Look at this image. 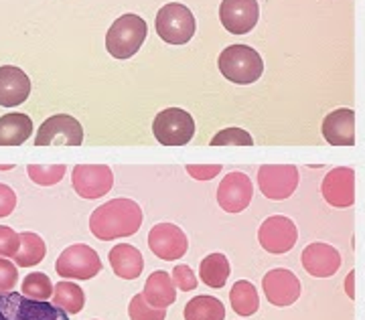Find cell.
<instances>
[{
    "instance_id": "obj_1",
    "label": "cell",
    "mask_w": 365,
    "mask_h": 320,
    "mask_svg": "<svg viewBox=\"0 0 365 320\" xmlns=\"http://www.w3.org/2000/svg\"><path fill=\"white\" fill-rule=\"evenodd\" d=\"M143 225V209L132 199H112L90 215V231L102 242L130 237Z\"/></svg>"
},
{
    "instance_id": "obj_2",
    "label": "cell",
    "mask_w": 365,
    "mask_h": 320,
    "mask_svg": "<svg viewBox=\"0 0 365 320\" xmlns=\"http://www.w3.org/2000/svg\"><path fill=\"white\" fill-rule=\"evenodd\" d=\"M222 76L237 83V86H250L258 81L264 73V61L260 53L248 45H230L225 47L217 59Z\"/></svg>"
},
{
    "instance_id": "obj_3",
    "label": "cell",
    "mask_w": 365,
    "mask_h": 320,
    "mask_svg": "<svg viewBox=\"0 0 365 320\" xmlns=\"http://www.w3.org/2000/svg\"><path fill=\"white\" fill-rule=\"evenodd\" d=\"M148 26L138 14H122L106 33V49L114 59H130L143 47Z\"/></svg>"
},
{
    "instance_id": "obj_4",
    "label": "cell",
    "mask_w": 365,
    "mask_h": 320,
    "mask_svg": "<svg viewBox=\"0 0 365 320\" xmlns=\"http://www.w3.org/2000/svg\"><path fill=\"white\" fill-rule=\"evenodd\" d=\"M0 320H69L53 302H41L19 292H0Z\"/></svg>"
},
{
    "instance_id": "obj_5",
    "label": "cell",
    "mask_w": 365,
    "mask_h": 320,
    "mask_svg": "<svg viewBox=\"0 0 365 320\" xmlns=\"http://www.w3.org/2000/svg\"><path fill=\"white\" fill-rule=\"evenodd\" d=\"M155 25L158 37L169 45H185L195 35V16L181 2L165 4L157 13Z\"/></svg>"
},
{
    "instance_id": "obj_6",
    "label": "cell",
    "mask_w": 365,
    "mask_h": 320,
    "mask_svg": "<svg viewBox=\"0 0 365 320\" xmlns=\"http://www.w3.org/2000/svg\"><path fill=\"white\" fill-rule=\"evenodd\" d=\"M153 132L158 144L165 146H182L189 144L195 136V122L189 112L181 108H167L158 112L153 122Z\"/></svg>"
},
{
    "instance_id": "obj_7",
    "label": "cell",
    "mask_w": 365,
    "mask_h": 320,
    "mask_svg": "<svg viewBox=\"0 0 365 320\" xmlns=\"http://www.w3.org/2000/svg\"><path fill=\"white\" fill-rule=\"evenodd\" d=\"M55 269L61 278L91 280L102 272V259L90 245L76 244L66 247L55 262Z\"/></svg>"
},
{
    "instance_id": "obj_8",
    "label": "cell",
    "mask_w": 365,
    "mask_h": 320,
    "mask_svg": "<svg viewBox=\"0 0 365 320\" xmlns=\"http://www.w3.org/2000/svg\"><path fill=\"white\" fill-rule=\"evenodd\" d=\"M258 187L266 199L284 201L299 187V168L294 165H264L258 170Z\"/></svg>"
},
{
    "instance_id": "obj_9",
    "label": "cell",
    "mask_w": 365,
    "mask_h": 320,
    "mask_svg": "<svg viewBox=\"0 0 365 320\" xmlns=\"http://www.w3.org/2000/svg\"><path fill=\"white\" fill-rule=\"evenodd\" d=\"M299 239V231L292 219L284 215H272L268 217L258 229V242L268 254H287L290 252Z\"/></svg>"
},
{
    "instance_id": "obj_10",
    "label": "cell",
    "mask_w": 365,
    "mask_h": 320,
    "mask_svg": "<svg viewBox=\"0 0 365 320\" xmlns=\"http://www.w3.org/2000/svg\"><path fill=\"white\" fill-rule=\"evenodd\" d=\"M81 142H83V128L78 120L69 114H57L47 118L35 136L37 146H49V144L79 146Z\"/></svg>"
},
{
    "instance_id": "obj_11",
    "label": "cell",
    "mask_w": 365,
    "mask_h": 320,
    "mask_svg": "<svg viewBox=\"0 0 365 320\" xmlns=\"http://www.w3.org/2000/svg\"><path fill=\"white\" fill-rule=\"evenodd\" d=\"M262 290L268 298V302L278 308L292 306L300 298L302 286L297 274H292L290 269L276 268L270 269L264 278H262Z\"/></svg>"
},
{
    "instance_id": "obj_12",
    "label": "cell",
    "mask_w": 365,
    "mask_h": 320,
    "mask_svg": "<svg viewBox=\"0 0 365 320\" xmlns=\"http://www.w3.org/2000/svg\"><path fill=\"white\" fill-rule=\"evenodd\" d=\"M71 185L81 199H100L114 185V172L106 165H78L73 168Z\"/></svg>"
},
{
    "instance_id": "obj_13",
    "label": "cell",
    "mask_w": 365,
    "mask_h": 320,
    "mask_svg": "<svg viewBox=\"0 0 365 320\" xmlns=\"http://www.w3.org/2000/svg\"><path fill=\"white\" fill-rule=\"evenodd\" d=\"M148 247L150 252L165 262L179 259L187 254L189 242L182 229L175 223H158L148 231Z\"/></svg>"
},
{
    "instance_id": "obj_14",
    "label": "cell",
    "mask_w": 365,
    "mask_h": 320,
    "mask_svg": "<svg viewBox=\"0 0 365 320\" xmlns=\"http://www.w3.org/2000/svg\"><path fill=\"white\" fill-rule=\"evenodd\" d=\"M260 19L258 0H222L220 21L232 35H246Z\"/></svg>"
},
{
    "instance_id": "obj_15",
    "label": "cell",
    "mask_w": 365,
    "mask_h": 320,
    "mask_svg": "<svg viewBox=\"0 0 365 320\" xmlns=\"http://www.w3.org/2000/svg\"><path fill=\"white\" fill-rule=\"evenodd\" d=\"M252 195L254 187L248 175L244 172H230L227 177L217 187V203L225 213H242L244 209H248L252 203Z\"/></svg>"
},
{
    "instance_id": "obj_16",
    "label": "cell",
    "mask_w": 365,
    "mask_h": 320,
    "mask_svg": "<svg viewBox=\"0 0 365 320\" xmlns=\"http://www.w3.org/2000/svg\"><path fill=\"white\" fill-rule=\"evenodd\" d=\"M321 192L331 207L349 209L355 203V170L351 167H337L327 172Z\"/></svg>"
},
{
    "instance_id": "obj_17",
    "label": "cell",
    "mask_w": 365,
    "mask_h": 320,
    "mask_svg": "<svg viewBox=\"0 0 365 320\" xmlns=\"http://www.w3.org/2000/svg\"><path fill=\"white\" fill-rule=\"evenodd\" d=\"M302 268L307 269V274H311L313 278H331L337 274L341 268V254L329 244L307 245L302 249Z\"/></svg>"
},
{
    "instance_id": "obj_18",
    "label": "cell",
    "mask_w": 365,
    "mask_h": 320,
    "mask_svg": "<svg viewBox=\"0 0 365 320\" xmlns=\"http://www.w3.org/2000/svg\"><path fill=\"white\" fill-rule=\"evenodd\" d=\"M31 96V79L14 65L0 67V105L16 108Z\"/></svg>"
},
{
    "instance_id": "obj_19",
    "label": "cell",
    "mask_w": 365,
    "mask_h": 320,
    "mask_svg": "<svg viewBox=\"0 0 365 320\" xmlns=\"http://www.w3.org/2000/svg\"><path fill=\"white\" fill-rule=\"evenodd\" d=\"M323 138L333 146H353L355 144V112L351 108H339L325 115Z\"/></svg>"
},
{
    "instance_id": "obj_20",
    "label": "cell",
    "mask_w": 365,
    "mask_h": 320,
    "mask_svg": "<svg viewBox=\"0 0 365 320\" xmlns=\"http://www.w3.org/2000/svg\"><path fill=\"white\" fill-rule=\"evenodd\" d=\"M110 266L118 278L136 280L144 269L143 254L130 244H118L110 249Z\"/></svg>"
},
{
    "instance_id": "obj_21",
    "label": "cell",
    "mask_w": 365,
    "mask_h": 320,
    "mask_svg": "<svg viewBox=\"0 0 365 320\" xmlns=\"http://www.w3.org/2000/svg\"><path fill=\"white\" fill-rule=\"evenodd\" d=\"M177 286L173 282L169 272L157 269L148 276L144 284V300L155 308H169L177 300Z\"/></svg>"
},
{
    "instance_id": "obj_22",
    "label": "cell",
    "mask_w": 365,
    "mask_h": 320,
    "mask_svg": "<svg viewBox=\"0 0 365 320\" xmlns=\"http://www.w3.org/2000/svg\"><path fill=\"white\" fill-rule=\"evenodd\" d=\"M33 134V120L26 114L13 112L0 118V146L25 144Z\"/></svg>"
},
{
    "instance_id": "obj_23",
    "label": "cell",
    "mask_w": 365,
    "mask_h": 320,
    "mask_svg": "<svg viewBox=\"0 0 365 320\" xmlns=\"http://www.w3.org/2000/svg\"><path fill=\"white\" fill-rule=\"evenodd\" d=\"M230 302H232L235 314L252 316L260 308V296H258V290H256L254 284L248 282V280H240L230 290Z\"/></svg>"
},
{
    "instance_id": "obj_24",
    "label": "cell",
    "mask_w": 365,
    "mask_h": 320,
    "mask_svg": "<svg viewBox=\"0 0 365 320\" xmlns=\"http://www.w3.org/2000/svg\"><path fill=\"white\" fill-rule=\"evenodd\" d=\"M19 235H21V249L13 257L14 264L21 266V268H33V266L41 264L45 254H47V247H45L43 237L37 235V233H33V231H23Z\"/></svg>"
},
{
    "instance_id": "obj_25",
    "label": "cell",
    "mask_w": 365,
    "mask_h": 320,
    "mask_svg": "<svg viewBox=\"0 0 365 320\" xmlns=\"http://www.w3.org/2000/svg\"><path fill=\"white\" fill-rule=\"evenodd\" d=\"M225 308L215 296H195L185 304V320H223Z\"/></svg>"
},
{
    "instance_id": "obj_26",
    "label": "cell",
    "mask_w": 365,
    "mask_h": 320,
    "mask_svg": "<svg viewBox=\"0 0 365 320\" xmlns=\"http://www.w3.org/2000/svg\"><path fill=\"white\" fill-rule=\"evenodd\" d=\"M199 278L209 288H223L227 278H230V262L223 254H209L203 257L201 268H199Z\"/></svg>"
},
{
    "instance_id": "obj_27",
    "label": "cell",
    "mask_w": 365,
    "mask_h": 320,
    "mask_svg": "<svg viewBox=\"0 0 365 320\" xmlns=\"http://www.w3.org/2000/svg\"><path fill=\"white\" fill-rule=\"evenodd\" d=\"M53 304L66 310L67 314H79L86 306V294L73 282H59L53 290Z\"/></svg>"
},
{
    "instance_id": "obj_28",
    "label": "cell",
    "mask_w": 365,
    "mask_h": 320,
    "mask_svg": "<svg viewBox=\"0 0 365 320\" xmlns=\"http://www.w3.org/2000/svg\"><path fill=\"white\" fill-rule=\"evenodd\" d=\"M53 290L55 288H53L51 280L41 272L29 274L23 282V294L33 300H41V302H47L49 298H53Z\"/></svg>"
},
{
    "instance_id": "obj_29",
    "label": "cell",
    "mask_w": 365,
    "mask_h": 320,
    "mask_svg": "<svg viewBox=\"0 0 365 320\" xmlns=\"http://www.w3.org/2000/svg\"><path fill=\"white\" fill-rule=\"evenodd\" d=\"M29 177L33 182H37L41 187H51L57 185L66 175V165H29Z\"/></svg>"
},
{
    "instance_id": "obj_30",
    "label": "cell",
    "mask_w": 365,
    "mask_h": 320,
    "mask_svg": "<svg viewBox=\"0 0 365 320\" xmlns=\"http://www.w3.org/2000/svg\"><path fill=\"white\" fill-rule=\"evenodd\" d=\"M128 316H130V320H165L167 319V308L150 306L144 300L143 294H136L130 300Z\"/></svg>"
},
{
    "instance_id": "obj_31",
    "label": "cell",
    "mask_w": 365,
    "mask_h": 320,
    "mask_svg": "<svg viewBox=\"0 0 365 320\" xmlns=\"http://www.w3.org/2000/svg\"><path fill=\"white\" fill-rule=\"evenodd\" d=\"M209 144L213 146H225V144H240V146H252L254 138L252 134L242 128H225L222 132H217Z\"/></svg>"
},
{
    "instance_id": "obj_32",
    "label": "cell",
    "mask_w": 365,
    "mask_h": 320,
    "mask_svg": "<svg viewBox=\"0 0 365 320\" xmlns=\"http://www.w3.org/2000/svg\"><path fill=\"white\" fill-rule=\"evenodd\" d=\"M21 247V235L6 225H0V257H14Z\"/></svg>"
},
{
    "instance_id": "obj_33",
    "label": "cell",
    "mask_w": 365,
    "mask_h": 320,
    "mask_svg": "<svg viewBox=\"0 0 365 320\" xmlns=\"http://www.w3.org/2000/svg\"><path fill=\"white\" fill-rule=\"evenodd\" d=\"M170 278H173L175 286H177L179 290H182V292H191V290H195L197 288V276L193 274V269L189 268V266H182V264L175 266Z\"/></svg>"
},
{
    "instance_id": "obj_34",
    "label": "cell",
    "mask_w": 365,
    "mask_h": 320,
    "mask_svg": "<svg viewBox=\"0 0 365 320\" xmlns=\"http://www.w3.org/2000/svg\"><path fill=\"white\" fill-rule=\"evenodd\" d=\"M19 280L16 264L6 257H0V292H11Z\"/></svg>"
},
{
    "instance_id": "obj_35",
    "label": "cell",
    "mask_w": 365,
    "mask_h": 320,
    "mask_svg": "<svg viewBox=\"0 0 365 320\" xmlns=\"http://www.w3.org/2000/svg\"><path fill=\"white\" fill-rule=\"evenodd\" d=\"M222 170V165H187V172L195 180L215 179Z\"/></svg>"
},
{
    "instance_id": "obj_36",
    "label": "cell",
    "mask_w": 365,
    "mask_h": 320,
    "mask_svg": "<svg viewBox=\"0 0 365 320\" xmlns=\"http://www.w3.org/2000/svg\"><path fill=\"white\" fill-rule=\"evenodd\" d=\"M14 207H16V195L9 185L0 182V217H9Z\"/></svg>"
},
{
    "instance_id": "obj_37",
    "label": "cell",
    "mask_w": 365,
    "mask_h": 320,
    "mask_svg": "<svg viewBox=\"0 0 365 320\" xmlns=\"http://www.w3.org/2000/svg\"><path fill=\"white\" fill-rule=\"evenodd\" d=\"M345 292L351 300H355V269H351L345 278Z\"/></svg>"
}]
</instances>
